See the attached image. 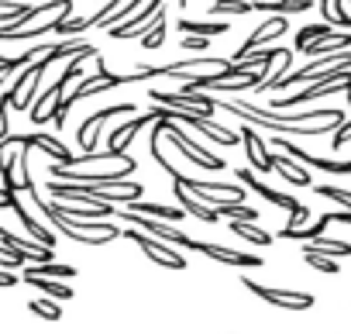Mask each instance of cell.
Segmentation results:
<instances>
[{"mask_svg":"<svg viewBox=\"0 0 351 334\" xmlns=\"http://www.w3.org/2000/svg\"><path fill=\"white\" fill-rule=\"evenodd\" d=\"M317 8L313 0H255V11H265V14H303Z\"/></svg>","mask_w":351,"mask_h":334,"instance_id":"cell-26","label":"cell"},{"mask_svg":"<svg viewBox=\"0 0 351 334\" xmlns=\"http://www.w3.org/2000/svg\"><path fill=\"white\" fill-rule=\"evenodd\" d=\"M272 145H279L286 155H293L296 162H306V165H313V169H320V173H334V176H351V162H330V158H317V155H310V152H303L300 145H293V141H286V138H272Z\"/></svg>","mask_w":351,"mask_h":334,"instance_id":"cell-17","label":"cell"},{"mask_svg":"<svg viewBox=\"0 0 351 334\" xmlns=\"http://www.w3.org/2000/svg\"><path fill=\"white\" fill-rule=\"evenodd\" d=\"M344 97H348V107H351V90H348V93H344Z\"/></svg>","mask_w":351,"mask_h":334,"instance_id":"cell-43","label":"cell"},{"mask_svg":"<svg viewBox=\"0 0 351 334\" xmlns=\"http://www.w3.org/2000/svg\"><path fill=\"white\" fill-rule=\"evenodd\" d=\"M176 28H180L183 35H204V38H221V35L231 32V25H228L224 18H217V21H193V18H183Z\"/></svg>","mask_w":351,"mask_h":334,"instance_id":"cell-25","label":"cell"},{"mask_svg":"<svg viewBox=\"0 0 351 334\" xmlns=\"http://www.w3.org/2000/svg\"><path fill=\"white\" fill-rule=\"evenodd\" d=\"M25 272H35V276H49V279H62L69 283L73 276H80L73 265H59V262H42V265H25Z\"/></svg>","mask_w":351,"mask_h":334,"instance_id":"cell-32","label":"cell"},{"mask_svg":"<svg viewBox=\"0 0 351 334\" xmlns=\"http://www.w3.org/2000/svg\"><path fill=\"white\" fill-rule=\"evenodd\" d=\"M207 42L210 38H204V35H183V52H204Z\"/></svg>","mask_w":351,"mask_h":334,"instance_id":"cell-40","label":"cell"},{"mask_svg":"<svg viewBox=\"0 0 351 334\" xmlns=\"http://www.w3.org/2000/svg\"><path fill=\"white\" fill-rule=\"evenodd\" d=\"M313 193H320V197H327V200H337L341 207L351 211V190H341V187H327V183H320V187H313Z\"/></svg>","mask_w":351,"mask_h":334,"instance_id":"cell-38","label":"cell"},{"mask_svg":"<svg viewBox=\"0 0 351 334\" xmlns=\"http://www.w3.org/2000/svg\"><path fill=\"white\" fill-rule=\"evenodd\" d=\"M241 283H245L248 293H255L258 300H265V303H272V307H282V310H310V307H313V296H310V293H300V289H272V286H262V283H255V279H248V276H241Z\"/></svg>","mask_w":351,"mask_h":334,"instance_id":"cell-11","label":"cell"},{"mask_svg":"<svg viewBox=\"0 0 351 334\" xmlns=\"http://www.w3.org/2000/svg\"><path fill=\"white\" fill-rule=\"evenodd\" d=\"M303 259H306L310 269H317V272H324V276H337V259H330V255H317V252H310V255H303Z\"/></svg>","mask_w":351,"mask_h":334,"instance_id":"cell-37","label":"cell"},{"mask_svg":"<svg viewBox=\"0 0 351 334\" xmlns=\"http://www.w3.org/2000/svg\"><path fill=\"white\" fill-rule=\"evenodd\" d=\"M32 200H35V207L56 224V231L59 235H66L69 241H80V245H86V248H100V245H107V241H114V238H121L124 231L117 228V224H110V217H86V221H76V217H66V214H59L56 211V204H49V200H42V193L32 187V190H25Z\"/></svg>","mask_w":351,"mask_h":334,"instance_id":"cell-2","label":"cell"},{"mask_svg":"<svg viewBox=\"0 0 351 334\" xmlns=\"http://www.w3.org/2000/svg\"><path fill=\"white\" fill-rule=\"evenodd\" d=\"M190 252H200L214 262H224V265H238V269H262V255L255 252H234V248H224V245H214V241H190Z\"/></svg>","mask_w":351,"mask_h":334,"instance_id":"cell-13","label":"cell"},{"mask_svg":"<svg viewBox=\"0 0 351 334\" xmlns=\"http://www.w3.org/2000/svg\"><path fill=\"white\" fill-rule=\"evenodd\" d=\"M180 4H183V8H186V4H190V0H180Z\"/></svg>","mask_w":351,"mask_h":334,"instance_id":"cell-44","label":"cell"},{"mask_svg":"<svg viewBox=\"0 0 351 334\" xmlns=\"http://www.w3.org/2000/svg\"><path fill=\"white\" fill-rule=\"evenodd\" d=\"M255 4L248 0H214L210 4V18H234V14H252Z\"/></svg>","mask_w":351,"mask_h":334,"instance_id":"cell-30","label":"cell"},{"mask_svg":"<svg viewBox=\"0 0 351 334\" xmlns=\"http://www.w3.org/2000/svg\"><path fill=\"white\" fill-rule=\"evenodd\" d=\"M165 8V0H148V4L134 14V18H128L124 25H117V28H107V35L110 38H117V42H128V38H141L148 28H152V21L158 18V11Z\"/></svg>","mask_w":351,"mask_h":334,"instance_id":"cell-16","label":"cell"},{"mask_svg":"<svg viewBox=\"0 0 351 334\" xmlns=\"http://www.w3.org/2000/svg\"><path fill=\"white\" fill-rule=\"evenodd\" d=\"M348 141H351V121H344V124H341V128L334 131V138H330V145H334V148H344Z\"/></svg>","mask_w":351,"mask_h":334,"instance_id":"cell-41","label":"cell"},{"mask_svg":"<svg viewBox=\"0 0 351 334\" xmlns=\"http://www.w3.org/2000/svg\"><path fill=\"white\" fill-rule=\"evenodd\" d=\"M289 32V21H286V14H269V21H262L245 42H241V49L234 52V59L231 62H238V59H245L248 52H255V49H265L269 42H276V38H282Z\"/></svg>","mask_w":351,"mask_h":334,"instance_id":"cell-15","label":"cell"},{"mask_svg":"<svg viewBox=\"0 0 351 334\" xmlns=\"http://www.w3.org/2000/svg\"><path fill=\"white\" fill-rule=\"evenodd\" d=\"M172 180H180L200 204H207V207H217V204H241L245 200V187H231V183H207V180H190V176H183V173H169Z\"/></svg>","mask_w":351,"mask_h":334,"instance_id":"cell-6","label":"cell"},{"mask_svg":"<svg viewBox=\"0 0 351 334\" xmlns=\"http://www.w3.org/2000/svg\"><path fill=\"white\" fill-rule=\"evenodd\" d=\"M217 214L221 217H238V221H258V211L248 207L245 200L241 204H217Z\"/></svg>","mask_w":351,"mask_h":334,"instance_id":"cell-36","label":"cell"},{"mask_svg":"<svg viewBox=\"0 0 351 334\" xmlns=\"http://www.w3.org/2000/svg\"><path fill=\"white\" fill-rule=\"evenodd\" d=\"M155 104H162V107H176V110H193V114H200V117H210L214 110H217V100L214 97H207L204 90H180V93H165V90H152L148 93Z\"/></svg>","mask_w":351,"mask_h":334,"instance_id":"cell-10","label":"cell"},{"mask_svg":"<svg viewBox=\"0 0 351 334\" xmlns=\"http://www.w3.org/2000/svg\"><path fill=\"white\" fill-rule=\"evenodd\" d=\"M32 8L25 4V0H0V25H14L28 14Z\"/></svg>","mask_w":351,"mask_h":334,"instance_id":"cell-35","label":"cell"},{"mask_svg":"<svg viewBox=\"0 0 351 334\" xmlns=\"http://www.w3.org/2000/svg\"><path fill=\"white\" fill-rule=\"evenodd\" d=\"M238 180H241V187H248L252 193H258L262 200H269L272 207H282V211H289V231H296V228H306V221H310V207L306 204H300L296 197H289V193H279V190H272V187H265L258 176H255V169H238Z\"/></svg>","mask_w":351,"mask_h":334,"instance_id":"cell-3","label":"cell"},{"mask_svg":"<svg viewBox=\"0 0 351 334\" xmlns=\"http://www.w3.org/2000/svg\"><path fill=\"white\" fill-rule=\"evenodd\" d=\"M341 66H348L351 69V49H344V52H334V56H317L310 66H303L300 73H289V76H282L276 86H272V93H279V90H286V86H296V83H310V80H320V76H327L330 69H341Z\"/></svg>","mask_w":351,"mask_h":334,"instance_id":"cell-9","label":"cell"},{"mask_svg":"<svg viewBox=\"0 0 351 334\" xmlns=\"http://www.w3.org/2000/svg\"><path fill=\"white\" fill-rule=\"evenodd\" d=\"M28 310H32L35 317H42V320H59V317H62V307H59V300H52V296H38V300H32Z\"/></svg>","mask_w":351,"mask_h":334,"instance_id":"cell-34","label":"cell"},{"mask_svg":"<svg viewBox=\"0 0 351 334\" xmlns=\"http://www.w3.org/2000/svg\"><path fill=\"white\" fill-rule=\"evenodd\" d=\"M348 90H351V69L341 66V69H330L327 76L313 80V86L296 90L293 97H279V100H272V110L300 107V104H310V100H320V97H330V93H348Z\"/></svg>","mask_w":351,"mask_h":334,"instance_id":"cell-4","label":"cell"},{"mask_svg":"<svg viewBox=\"0 0 351 334\" xmlns=\"http://www.w3.org/2000/svg\"><path fill=\"white\" fill-rule=\"evenodd\" d=\"M11 107H14V97H11V90H4V93H0V138L11 134V131H8V114H11Z\"/></svg>","mask_w":351,"mask_h":334,"instance_id":"cell-39","label":"cell"},{"mask_svg":"<svg viewBox=\"0 0 351 334\" xmlns=\"http://www.w3.org/2000/svg\"><path fill=\"white\" fill-rule=\"evenodd\" d=\"M172 193H176V200H180V207L190 214V217H197V221H204V224H217L221 221V214H217V207H207V204H200L180 180H172Z\"/></svg>","mask_w":351,"mask_h":334,"instance_id":"cell-19","label":"cell"},{"mask_svg":"<svg viewBox=\"0 0 351 334\" xmlns=\"http://www.w3.org/2000/svg\"><path fill=\"white\" fill-rule=\"evenodd\" d=\"M330 35H334V25H327V21L306 25V28H300V35H296V52H303L306 45H313V42H320V38H330Z\"/></svg>","mask_w":351,"mask_h":334,"instance_id":"cell-31","label":"cell"},{"mask_svg":"<svg viewBox=\"0 0 351 334\" xmlns=\"http://www.w3.org/2000/svg\"><path fill=\"white\" fill-rule=\"evenodd\" d=\"M4 59H8V56H0V62H4Z\"/></svg>","mask_w":351,"mask_h":334,"instance_id":"cell-45","label":"cell"},{"mask_svg":"<svg viewBox=\"0 0 351 334\" xmlns=\"http://www.w3.org/2000/svg\"><path fill=\"white\" fill-rule=\"evenodd\" d=\"M0 241H4L8 248H14V252H18L25 262H32V265L52 262V248L42 245V241H25V238H18V235H11V231H4V228H0Z\"/></svg>","mask_w":351,"mask_h":334,"instance_id":"cell-18","label":"cell"},{"mask_svg":"<svg viewBox=\"0 0 351 334\" xmlns=\"http://www.w3.org/2000/svg\"><path fill=\"white\" fill-rule=\"evenodd\" d=\"M128 211L134 214H145V217H162V221H183L186 211L183 207H165V204H145V200H134Z\"/></svg>","mask_w":351,"mask_h":334,"instance_id":"cell-27","label":"cell"},{"mask_svg":"<svg viewBox=\"0 0 351 334\" xmlns=\"http://www.w3.org/2000/svg\"><path fill=\"white\" fill-rule=\"evenodd\" d=\"M11 211L18 214V221H21V224L28 228V235H32L35 241H42V245H49V248H56V235H52V231H49V228H45L42 221H35V217H32V214H28V211L21 207V200H18V193H14V200H11Z\"/></svg>","mask_w":351,"mask_h":334,"instance_id":"cell-23","label":"cell"},{"mask_svg":"<svg viewBox=\"0 0 351 334\" xmlns=\"http://www.w3.org/2000/svg\"><path fill=\"white\" fill-rule=\"evenodd\" d=\"M224 66H231V59H224V56H193V59L172 62V66H158V76H165V80H186V76H200V73H217Z\"/></svg>","mask_w":351,"mask_h":334,"instance_id":"cell-14","label":"cell"},{"mask_svg":"<svg viewBox=\"0 0 351 334\" xmlns=\"http://www.w3.org/2000/svg\"><path fill=\"white\" fill-rule=\"evenodd\" d=\"M134 110H138L134 104H114V107H104V110L90 114V117L80 124V131H76V141H80V148H83V152H97L100 128H104L107 121H114V117H124V114H134Z\"/></svg>","mask_w":351,"mask_h":334,"instance_id":"cell-12","label":"cell"},{"mask_svg":"<svg viewBox=\"0 0 351 334\" xmlns=\"http://www.w3.org/2000/svg\"><path fill=\"white\" fill-rule=\"evenodd\" d=\"M217 110H228L234 117H241L245 124H258V128H272L282 134H300V138H324L330 128L344 124V110H300V114H282V110H265L258 104L248 100H217Z\"/></svg>","mask_w":351,"mask_h":334,"instance_id":"cell-1","label":"cell"},{"mask_svg":"<svg viewBox=\"0 0 351 334\" xmlns=\"http://www.w3.org/2000/svg\"><path fill=\"white\" fill-rule=\"evenodd\" d=\"M52 45H35V49H28L25 56H14V59H4L0 62V86H4V80L11 76V73H18V69H25L28 62H35V56H45Z\"/></svg>","mask_w":351,"mask_h":334,"instance_id":"cell-29","label":"cell"},{"mask_svg":"<svg viewBox=\"0 0 351 334\" xmlns=\"http://www.w3.org/2000/svg\"><path fill=\"white\" fill-rule=\"evenodd\" d=\"M272 169H276L289 187H310V173L303 169V165H296L293 155H272Z\"/></svg>","mask_w":351,"mask_h":334,"instance_id":"cell-22","label":"cell"},{"mask_svg":"<svg viewBox=\"0 0 351 334\" xmlns=\"http://www.w3.org/2000/svg\"><path fill=\"white\" fill-rule=\"evenodd\" d=\"M18 283H21V276H11V269H0V289H11Z\"/></svg>","mask_w":351,"mask_h":334,"instance_id":"cell-42","label":"cell"},{"mask_svg":"<svg viewBox=\"0 0 351 334\" xmlns=\"http://www.w3.org/2000/svg\"><path fill=\"white\" fill-rule=\"evenodd\" d=\"M124 238L134 241V245H138L155 265H162V269H172V272H183V269H186V259L176 252V248H169V241H162V238H155V235H148V231H141V228H128Z\"/></svg>","mask_w":351,"mask_h":334,"instance_id":"cell-7","label":"cell"},{"mask_svg":"<svg viewBox=\"0 0 351 334\" xmlns=\"http://www.w3.org/2000/svg\"><path fill=\"white\" fill-rule=\"evenodd\" d=\"M155 128L162 131V138H169L176 148L183 152V158H190V165H200V169H210V173H221L224 165H228V162H221L214 152H207V148H204L197 138H190V134H186L180 124H176L172 117H169V121H158Z\"/></svg>","mask_w":351,"mask_h":334,"instance_id":"cell-5","label":"cell"},{"mask_svg":"<svg viewBox=\"0 0 351 334\" xmlns=\"http://www.w3.org/2000/svg\"><path fill=\"white\" fill-rule=\"evenodd\" d=\"M28 286H35L38 293H45V296H52V300H59V303H66V300H73V286L69 283H62V279H49V276H35V272H25L21 276Z\"/></svg>","mask_w":351,"mask_h":334,"instance_id":"cell-21","label":"cell"},{"mask_svg":"<svg viewBox=\"0 0 351 334\" xmlns=\"http://www.w3.org/2000/svg\"><path fill=\"white\" fill-rule=\"evenodd\" d=\"M300 252H303V255L317 252V255H330V259H348V255H351V241H337V238L320 235V238H313V241H303Z\"/></svg>","mask_w":351,"mask_h":334,"instance_id":"cell-24","label":"cell"},{"mask_svg":"<svg viewBox=\"0 0 351 334\" xmlns=\"http://www.w3.org/2000/svg\"><path fill=\"white\" fill-rule=\"evenodd\" d=\"M231 231L238 235V238H245L248 245H255V248H262V245H272V235L269 231H262L255 221H231Z\"/></svg>","mask_w":351,"mask_h":334,"instance_id":"cell-28","label":"cell"},{"mask_svg":"<svg viewBox=\"0 0 351 334\" xmlns=\"http://www.w3.org/2000/svg\"><path fill=\"white\" fill-rule=\"evenodd\" d=\"M241 138H245V155H248L252 169L255 173H272V152L265 148V141L252 128H241Z\"/></svg>","mask_w":351,"mask_h":334,"instance_id":"cell-20","label":"cell"},{"mask_svg":"<svg viewBox=\"0 0 351 334\" xmlns=\"http://www.w3.org/2000/svg\"><path fill=\"white\" fill-rule=\"evenodd\" d=\"M169 117H176V110H172V107H162V104H155L152 110H145V114H134V117H128L121 128H114V131H110V138H107V148H110V152H124V148L131 145V138H134L141 128H148V124H158V121H169Z\"/></svg>","mask_w":351,"mask_h":334,"instance_id":"cell-8","label":"cell"},{"mask_svg":"<svg viewBox=\"0 0 351 334\" xmlns=\"http://www.w3.org/2000/svg\"><path fill=\"white\" fill-rule=\"evenodd\" d=\"M162 42H165V8H162V11H158V18L152 21V28L141 35V49H145V52H155Z\"/></svg>","mask_w":351,"mask_h":334,"instance_id":"cell-33","label":"cell"}]
</instances>
